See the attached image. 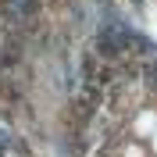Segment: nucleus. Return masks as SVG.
<instances>
[{
  "instance_id": "f257e3e1",
  "label": "nucleus",
  "mask_w": 157,
  "mask_h": 157,
  "mask_svg": "<svg viewBox=\"0 0 157 157\" xmlns=\"http://www.w3.org/2000/svg\"><path fill=\"white\" fill-rule=\"evenodd\" d=\"M128 36L132 32H125V36L118 39V54H121V61H125V68H128V78H132V86H136V71H132V61H128ZM100 54V50H97ZM104 57V54H100ZM104 64H107V71H111V78H114V86H118V93L125 97V104H128V93H125V86H121V78H118V71H114V64H111L107 57H104ZM143 71H147V78H150V89H154V104H157V47L154 43H147L143 47ZM82 86L89 89V82H82ZM89 97H93V104H97L104 114H107V107L100 104V97L89 89ZM136 104H128V111H132V128H118V121L111 118V125L125 136V143L132 147V154L136 157H157V107H143V93H139V86H136Z\"/></svg>"
}]
</instances>
